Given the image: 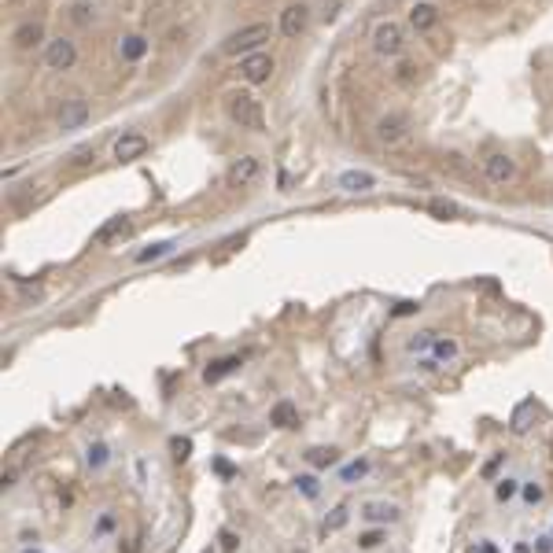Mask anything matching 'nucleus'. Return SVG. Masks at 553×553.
<instances>
[{
  "label": "nucleus",
  "instance_id": "nucleus-23",
  "mask_svg": "<svg viewBox=\"0 0 553 553\" xmlns=\"http://www.w3.org/2000/svg\"><path fill=\"white\" fill-rule=\"evenodd\" d=\"M218 542H222V553H237V546H240L237 531H229V527H222V531H218Z\"/></svg>",
  "mask_w": 553,
  "mask_h": 553
},
{
  "label": "nucleus",
  "instance_id": "nucleus-21",
  "mask_svg": "<svg viewBox=\"0 0 553 553\" xmlns=\"http://www.w3.org/2000/svg\"><path fill=\"white\" fill-rule=\"evenodd\" d=\"M170 251H174V244H170V240H162V244H152L148 251H140V254H137V262H152V259H162V254H170Z\"/></svg>",
  "mask_w": 553,
  "mask_h": 553
},
{
  "label": "nucleus",
  "instance_id": "nucleus-37",
  "mask_svg": "<svg viewBox=\"0 0 553 553\" xmlns=\"http://www.w3.org/2000/svg\"><path fill=\"white\" fill-rule=\"evenodd\" d=\"M203 553H215V549H203Z\"/></svg>",
  "mask_w": 553,
  "mask_h": 553
},
{
  "label": "nucleus",
  "instance_id": "nucleus-24",
  "mask_svg": "<svg viewBox=\"0 0 553 553\" xmlns=\"http://www.w3.org/2000/svg\"><path fill=\"white\" fill-rule=\"evenodd\" d=\"M93 15H96V11H93V4H74V8H71V19H74L78 26L93 23Z\"/></svg>",
  "mask_w": 553,
  "mask_h": 553
},
{
  "label": "nucleus",
  "instance_id": "nucleus-34",
  "mask_svg": "<svg viewBox=\"0 0 553 553\" xmlns=\"http://www.w3.org/2000/svg\"><path fill=\"white\" fill-rule=\"evenodd\" d=\"M93 159H96V155L89 152V148H81V152L74 155V166H85V162H93Z\"/></svg>",
  "mask_w": 553,
  "mask_h": 553
},
{
  "label": "nucleus",
  "instance_id": "nucleus-17",
  "mask_svg": "<svg viewBox=\"0 0 553 553\" xmlns=\"http://www.w3.org/2000/svg\"><path fill=\"white\" fill-rule=\"evenodd\" d=\"M269 424H276V428H295V424H299V410H295L291 402H276L269 410Z\"/></svg>",
  "mask_w": 553,
  "mask_h": 553
},
{
  "label": "nucleus",
  "instance_id": "nucleus-8",
  "mask_svg": "<svg viewBox=\"0 0 553 553\" xmlns=\"http://www.w3.org/2000/svg\"><path fill=\"white\" fill-rule=\"evenodd\" d=\"M306 26H310V8L306 4H288L281 11V33L284 37H299Z\"/></svg>",
  "mask_w": 553,
  "mask_h": 553
},
{
  "label": "nucleus",
  "instance_id": "nucleus-18",
  "mask_svg": "<svg viewBox=\"0 0 553 553\" xmlns=\"http://www.w3.org/2000/svg\"><path fill=\"white\" fill-rule=\"evenodd\" d=\"M237 369H240V358L232 354V358H222V361H215V366H207L203 380H207V384H215V380H222V376H229V373H237Z\"/></svg>",
  "mask_w": 553,
  "mask_h": 553
},
{
  "label": "nucleus",
  "instance_id": "nucleus-22",
  "mask_svg": "<svg viewBox=\"0 0 553 553\" xmlns=\"http://www.w3.org/2000/svg\"><path fill=\"white\" fill-rule=\"evenodd\" d=\"M428 210L435 218H458V203H450V200H432Z\"/></svg>",
  "mask_w": 553,
  "mask_h": 553
},
{
  "label": "nucleus",
  "instance_id": "nucleus-20",
  "mask_svg": "<svg viewBox=\"0 0 553 553\" xmlns=\"http://www.w3.org/2000/svg\"><path fill=\"white\" fill-rule=\"evenodd\" d=\"M144 52H148V37L133 33V37H125V41H122V59L137 63V59H144Z\"/></svg>",
  "mask_w": 553,
  "mask_h": 553
},
{
  "label": "nucleus",
  "instance_id": "nucleus-1",
  "mask_svg": "<svg viewBox=\"0 0 553 553\" xmlns=\"http://www.w3.org/2000/svg\"><path fill=\"white\" fill-rule=\"evenodd\" d=\"M273 37V30H269V23H251V26H244V30H237V33H229L225 41H222V52L225 56H251V52H262V45Z\"/></svg>",
  "mask_w": 553,
  "mask_h": 553
},
{
  "label": "nucleus",
  "instance_id": "nucleus-30",
  "mask_svg": "<svg viewBox=\"0 0 553 553\" xmlns=\"http://www.w3.org/2000/svg\"><path fill=\"white\" fill-rule=\"evenodd\" d=\"M170 446H174V458H177V461H185L188 454H192V443H188V439H174Z\"/></svg>",
  "mask_w": 553,
  "mask_h": 553
},
{
  "label": "nucleus",
  "instance_id": "nucleus-31",
  "mask_svg": "<svg viewBox=\"0 0 553 553\" xmlns=\"http://www.w3.org/2000/svg\"><path fill=\"white\" fill-rule=\"evenodd\" d=\"M103 461H108V450H103V446L96 443V446H93V450H89V465H93V469H100V465H103Z\"/></svg>",
  "mask_w": 553,
  "mask_h": 553
},
{
  "label": "nucleus",
  "instance_id": "nucleus-13",
  "mask_svg": "<svg viewBox=\"0 0 553 553\" xmlns=\"http://www.w3.org/2000/svg\"><path fill=\"white\" fill-rule=\"evenodd\" d=\"M376 137L384 140V144L402 140V137H406V118H402V115H388V118H380V122H376Z\"/></svg>",
  "mask_w": 553,
  "mask_h": 553
},
{
  "label": "nucleus",
  "instance_id": "nucleus-7",
  "mask_svg": "<svg viewBox=\"0 0 553 553\" xmlns=\"http://www.w3.org/2000/svg\"><path fill=\"white\" fill-rule=\"evenodd\" d=\"M483 174H487V181L505 185V181H513V177H517V162L509 159L505 152H491V155L483 159Z\"/></svg>",
  "mask_w": 553,
  "mask_h": 553
},
{
  "label": "nucleus",
  "instance_id": "nucleus-12",
  "mask_svg": "<svg viewBox=\"0 0 553 553\" xmlns=\"http://www.w3.org/2000/svg\"><path fill=\"white\" fill-rule=\"evenodd\" d=\"M85 118H89V103L71 100V103H63V111H59V130H78V125H85Z\"/></svg>",
  "mask_w": 553,
  "mask_h": 553
},
{
  "label": "nucleus",
  "instance_id": "nucleus-10",
  "mask_svg": "<svg viewBox=\"0 0 553 553\" xmlns=\"http://www.w3.org/2000/svg\"><path fill=\"white\" fill-rule=\"evenodd\" d=\"M254 177H259V159L254 155H244V159H237L229 166V185L232 188H247Z\"/></svg>",
  "mask_w": 553,
  "mask_h": 553
},
{
  "label": "nucleus",
  "instance_id": "nucleus-33",
  "mask_svg": "<svg viewBox=\"0 0 553 553\" xmlns=\"http://www.w3.org/2000/svg\"><path fill=\"white\" fill-rule=\"evenodd\" d=\"M361 472H366V461H358V465H351V469L343 472V480H358Z\"/></svg>",
  "mask_w": 553,
  "mask_h": 553
},
{
  "label": "nucleus",
  "instance_id": "nucleus-32",
  "mask_svg": "<svg viewBox=\"0 0 553 553\" xmlns=\"http://www.w3.org/2000/svg\"><path fill=\"white\" fill-rule=\"evenodd\" d=\"M524 498H527L531 505L542 502V487H539V483H527V487H524Z\"/></svg>",
  "mask_w": 553,
  "mask_h": 553
},
{
  "label": "nucleus",
  "instance_id": "nucleus-2",
  "mask_svg": "<svg viewBox=\"0 0 553 553\" xmlns=\"http://www.w3.org/2000/svg\"><path fill=\"white\" fill-rule=\"evenodd\" d=\"M225 111L229 118L240 125V130H251V133H259L262 125H266V115H262V103L254 100L251 93H232L229 103H225Z\"/></svg>",
  "mask_w": 553,
  "mask_h": 553
},
{
  "label": "nucleus",
  "instance_id": "nucleus-29",
  "mask_svg": "<svg viewBox=\"0 0 553 553\" xmlns=\"http://www.w3.org/2000/svg\"><path fill=\"white\" fill-rule=\"evenodd\" d=\"M384 542V531H366V535H358V546L361 549H373V546H380Z\"/></svg>",
  "mask_w": 553,
  "mask_h": 553
},
{
  "label": "nucleus",
  "instance_id": "nucleus-14",
  "mask_svg": "<svg viewBox=\"0 0 553 553\" xmlns=\"http://www.w3.org/2000/svg\"><path fill=\"white\" fill-rule=\"evenodd\" d=\"M130 229H133L130 218H111L108 225H100V229H96V244H100V247H108V244H115L118 237H130Z\"/></svg>",
  "mask_w": 553,
  "mask_h": 553
},
{
  "label": "nucleus",
  "instance_id": "nucleus-4",
  "mask_svg": "<svg viewBox=\"0 0 553 553\" xmlns=\"http://www.w3.org/2000/svg\"><path fill=\"white\" fill-rule=\"evenodd\" d=\"M273 67H276V63H273L269 52H251V56L240 59V78H244L247 85H262V81H269Z\"/></svg>",
  "mask_w": 553,
  "mask_h": 553
},
{
  "label": "nucleus",
  "instance_id": "nucleus-15",
  "mask_svg": "<svg viewBox=\"0 0 553 553\" xmlns=\"http://www.w3.org/2000/svg\"><path fill=\"white\" fill-rule=\"evenodd\" d=\"M41 41H45V30H41V23H23V26L15 30V48H23V52L37 48Z\"/></svg>",
  "mask_w": 553,
  "mask_h": 553
},
{
  "label": "nucleus",
  "instance_id": "nucleus-6",
  "mask_svg": "<svg viewBox=\"0 0 553 553\" xmlns=\"http://www.w3.org/2000/svg\"><path fill=\"white\" fill-rule=\"evenodd\" d=\"M45 63H48V71H71L74 63H78V48H74V41H67V37L48 41Z\"/></svg>",
  "mask_w": 553,
  "mask_h": 553
},
{
  "label": "nucleus",
  "instance_id": "nucleus-28",
  "mask_svg": "<svg viewBox=\"0 0 553 553\" xmlns=\"http://www.w3.org/2000/svg\"><path fill=\"white\" fill-rule=\"evenodd\" d=\"M343 524H347V505H339L336 513H332V517L325 520V535H329V531H339Z\"/></svg>",
  "mask_w": 553,
  "mask_h": 553
},
{
  "label": "nucleus",
  "instance_id": "nucleus-16",
  "mask_svg": "<svg viewBox=\"0 0 553 553\" xmlns=\"http://www.w3.org/2000/svg\"><path fill=\"white\" fill-rule=\"evenodd\" d=\"M376 181L373 174H366V170H347V174H339V188H347V192H369Z\"/></svg>",
  "mask_w": 553,
  "mask_h": 553
},
{
  "label": "nucleus",
  "instance_id": "nucleus-9",
  "mask_svg": "<svg viewBox=\"0 0 553 553\" xmlns=\"http://www.w3.org/2000/svg\"><path fill=\"white\" fill-rule=\"evenodd\" d=\"M435 26H439V8H435V4L420 0V4L410 8V30H413V33H428V30H435Z\"/></svg>",
  "mask_w": 553,
  "mask_h": 553
},
{
  "label": "nucleus",
  "instance_id": "nucleus-19",
  "mask_svg": "<svg viewBox=\"0 0 553 553\" xmlns=\"http://www.w3.org/2000/svg\"><path fill=\"white\" fill-rule=\"evenodd\" d=\"M306 461L314 465V469H329V465L339 461V450H336V446H314V450L306 454Z\"/></svg>",
  "mask_w": 553,
  "mask_h": 553
},
{
  "label": "nucleus",
  "instance_id": "nucleus-11",
  "mask_svg": "<svg viewBox=\"0 0 553 553\" xmlns=\"http://www.w3.org/2000/svg\"><path fill=\"white\" fill-rule=\"evenodd\" d=\"M361 517L373 520V524H395L402 517V509L395 502H366L361 505Z\"/></svg>",
  "mask_w": 553,
  "mask_h": 553
},
{
  "label": "nucleus",
  "instance_id": "nucleus-36",
  "mask_svg": "<svg viewBox=\"0 0 553 553\" xmlns=\"http://www.w3.org/2000/svg\"><path fill=\"white\" fill-rule=\"evenodd\" d=\"M299 483H303V491H306V495H317V487H314V480H310V476H303Z\"/></svg>",
  "mask_w": 553,
  "mask_h": 553
},
{
  "label": "nucleus",
  "instance_id": "nucleus-35",
  "mask_svg": "<svg viewBox=\"0 0 553 553\" xmlns=\"http://www.w3.org/2000/svg\"><path fill=\"white\" fill-rule=\"evenodd\" d=\"M413 310H417V303H398V306H395L398 317H402V314H413Z\"/></svg>",
  "mask_w": 553,
  "mask_h": 553
},
{
  "label": "nucleus",
  "instance_id": "nucleus-25",
  "mask_svg": "<svg viewBox=\"0 0 553 553\" xmlns=\"http://www.w3.org/2000/svg\"><path fill=\"white\" fill-rule=\"evenodd\" d=\"M410 351H424V347H435V332H417L410 343H406Z\"/></svg>",
  "mask_w": 553,
  "mask_h": 553
},
{
  "label": "nucleus",
  "instance_id": "nucleus-27",
  "mask_svg": "<svg viewBox=\"0 0 553 553\" xmlns=\"http://www.w3.org/2000/svg\"><path fill=\"white\" fill-rule=\"evenodd\" d=\"M517 495V480H498V487H495V498L498 502H509Z\"/></svg>",
  "mask_w": 553,
  "mask_h": 553
},
{
  "label": "nucleus",
  "instance_id": "nucleus-3",
  "mask_svg": "<svg viewBox=\"0 0 553 553\" xmlns=\"http://www.w3.org/2000/svg\"><path fill=\"white\" fill-rule=\"evenodd\" d=\"M402 48H406V33H402V26L398 23H380L376 30H373V52L376 56H398Z\"/></svg>",
  "mask_w": 553,
  "mask_h": 553
},
{
  "label": "nucleus",
  "instance_id": "nucleus-26",
  "mask_svg": "<svg viewBox=\"0 0 553 553\" xmlns=\"http://www.w3.org/2000/svg\"><path fill=\"white\" fill-rule=\"evenodd\" d=\"M454 354H458V343H454V339H435V358L450 361Z\"/></svg>",
  "mask_w": 553,
  "mask_h": 553
},
{
  "label": "nucleus",
  "instance_id": "nucleus-5",
  "mask_svg": "<svg viewBox=\"0 0 553 553\" xmlns=\"http://www.w3.org/2000/svg\"><path fill=\"white\" fill-rule=\"evenodd\" d=\"M148 152H152V140H148L144 133H137V130L122 133V137L115 140V159H118V162H133V159H144Z\"/></svg>",
  "mask_w": 553,
  "mask_h": 553
}]
</instances>
